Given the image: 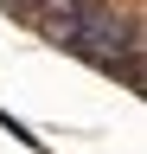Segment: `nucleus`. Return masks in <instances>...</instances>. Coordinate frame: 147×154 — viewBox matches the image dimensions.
<instances>
[{
    "label": "nucleus",
    "instance_id": "2",
    "mask_svg": "<svg viewBox=\"0 0 147 154\" xmlns=\"http://www.w3.org/2000/svg\"><path fill=\"white\" fill-rule=\"evenodd\" d=\"M0 13H19V19H26V13H32V0H0Z\"/></svg>",
    "mask_w": 147,
    "mask_h": 154
},
{
    "label": "nucleus",
    "instance_id": "1",
    "mask_svg": "<svg viewBox=\"0 0 147 154\" xmlns=\"http://www.w3.org/2000/svg\"><path fill=\"white\" fill-rule=\"evenodd\" d=\"M0 128H7L19 148H32V154H51V141H39V128H32V122H19L13 109H0Z\"/></svg>",
    "mask_w": 147,
    "mask_h": 154
}]
</instances>
